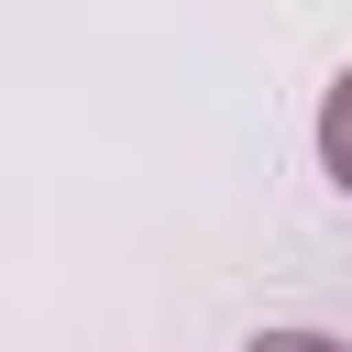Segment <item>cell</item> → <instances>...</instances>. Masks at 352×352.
<instances>
[{
	"label": "cell",
	"instance_id": "cell-1",
	"mask_svg": "<svg viewBox=\"0 0 352 352\" xmlns=\"http://www.w3.org/2000/svg\"><path fill=\"white\" fill-rule=\"evenodd\" d=\"M319 165H330V187L352 198V66L319 88Z\"/></svg>",
	"mask_w": 352,
	"mask_h": 352
},
{
	"label": "cell",
	"instance_id": "cell-2",
	"mask_svg": "<svg viewBox=\"0 0 352 352\" xmlns=\"http://www.w3.org/2000/svg\"><path fill=\"white\" fill-rule=\"evenodd\" d=\"M242 352H352V341H330V330H264V341H242Z\"/></svg>",
	"mask_w": 352,
	"mask_h": 352
}]
</instances>
